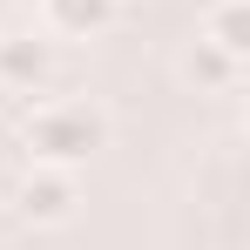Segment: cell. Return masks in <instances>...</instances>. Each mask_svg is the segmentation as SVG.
<instances>
[{"label":"cell","instance_id":"cell-1","mask_svg":"<svg viewBox=\"0 0 250 250\" xmlns=\"http://www.w3.org/2000/svg\"><path fill=\"white\" fill-rule=\"evenodd\" d=\"M21 142L27 156L47 169H75L88 163L102 142H108V115L95 102H75V95H54V102H34V115L21 122Z\"/></svg>","mask_w":250,"mask_h":250},{"label":"cell","instance_id":"cell-2","mask_svg":"<svg viewBox=\"0 0 250 250\" xmlns=\"http://www.w3.org/2000/svg\"><path fill=\"white\" fill-rule=\"evenodd\" d=\"M14 209L27 216V223H68L75 209H82V183H75V169H47V163H34V176L14 189Z\"/></svg>","mask_w":250,"mask_h":250},{"label":"cell","instance_id":"cell-3","mask_svg":"<svg viewBox=\"0 0 250 250\" xmlns=\"http://www.w3.org/2000/svg\"><path fill=\"white\" fill-rule=\"evenodd\" d=\"M47 75H54V47H47L41 34H7V41H0V88L41 95Z\"/></svg>","mask_w":250,"mask_h":250},{"label":"cell","instance_id":"cell-4","mask_svg":"<svg viewBox=\"0 0 250 250\" xmlns=\"http://www.w3.org/2000/svg\"><path fill=\"white\" fill-rule=\"evenodd\" d=\"M183 82L196 88V95H230V88L244 82V61H237V54H223L216 41H203V34H196V41L183 47Z\"/></svg>","mask_w":250,"mask_h":250},{"label":"cell","instance_id":"cell-5","mask_svg":"<svg viewBox=\"0 0 250 250\" xmlns=\"http://www.w3.org/2000/svg\"><path fill=\"white\" fill-rule=\"evenodd\" d=\"M115 7L122 0H41V21H47V34H102L108 21H115Z\"/></svg>","mask_w":250,"mask_h":250},{"label":"cell","instance_id":"cell-6","mask_svg":"<svg viewBox=\"0 0 250 250\" xmlns=\"http://www.w3.org/2000/svg\"><path fill=\"white\" fill-rule=\"evenodd\" d=\"M203 41H216L223 54L244 61V54H250V7H244V0H216L209 21H203Z\"/></svg>","mask_w":250,"mask_h":250}]
</instances>
